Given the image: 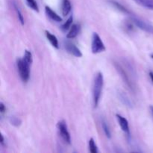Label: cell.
I'll use <instances>...</instances> for the list:
<instances>
[{"label":"cell","instance_id":"6da1fadb","mask_svg":"<svg viewBox=\"0 0 153 153\" xmlns=\"http://www.w3.org/2000/svg\"><path fill=\"white\" fill-rule=\"evenodd\" d=\"M123 62L125 65L122 64V63L118 62V61H114V66L117 72L120 76L122 80L123 81L125 85L127 86V88L131 92L135 93L136 89H137L135 83L136 71L131 63L127 61H124Z\"/></svg>","mask_w":153,"mask_h":153},{"label":"cell","instance_id":"7a4b0ae2","mask_svg":"<svg viewBox=\"0 0 153 153\" xmlns=\"http://www.w3.org/2000/svg\"><path fill=\"white\" fill-rule=\"evenodd\" d=\"M103 85H104L103 75L101 72H99L94 77V85H93V101L95 108H97L100 103L102 93Z\"/></svg>","mask_w":153,"mask_h":153},{"label":"cell","instance_id":"3957f363","mask_svg":"<svg viewBox=\"0 0 153 153\" xmlns=\"http://www.w3.org/2000/svg\"><path fill=\"white\" fill-rule=\"evenodd\" d=\"M30 65L23 58L16 61V67L19 72V77L23 82H27L30 78Z\"/></svg>","mask_w":153,"mask_h":153},{"label":"cell","instance_id":"277c9868","mask_svg":"<svg viewBox=\"0 0 153 153\" xmlns=\"http://www.w3.org/2000/svg\"><path fill=\"white\" fill-rule=\"evenodd\" d=\"M130 19H131V21L134 23V25L136 27L140 28L142 31L148 33V34L153 35V25L151 24L150 22L143 20V19H140L137 16H135L133 14L130 16Z\"/></svg>","mask_w":153,"mask_h":153},{"label":"cell","instance_id":"5b68a950","mask_svg":"<svg viewBox=\"0 0 153 153\" xmlns=\"http://www.w3.org/2000/svg\"><path fill=\"white\" fill-rule=\"evenodd\" d=\"M106 49L104 43L97 33H94L91 42V51L94 54L101 53Z\"/></svg>","mask_w":153,"mask_h":153},{"label":"cell","instance_id":"8992f818","mask_svg":"<svg viewBox=\"0 0 153 153\" xmlns=\"http://www.w3.org/2000/svg\"><path fill=\"white\" fill-rule=\"evenodd\" d=\"M57 127H58V130L60 136L63 139V140L65 143H67V144H70L71 143V137H70V134L68 131L66 123L63 120L60 121L57 124Z\"/></svg>","mask_w":153,"mask_h":153},{"label":"cell","instance_id":"52a82bcc","mask_svg":"<svg viewBox=\"0 0 153 153\" xmlns=\"http://www.w3.org/2000/svg\"><path fill=\"white\" fill-rule=\"evenodd\" d=\"M64 48L68 53L71 54L73 56L76 58H81L82 57V52L80 49L74 44L70 41L64 42Z\"/></svg>","mask_w":153,"mask_h":153},{"label":"cell","instance_id":"ba28073f","mask_svg":"<svg viewBox=\"0 0 153 153\" xmlns=\"http://www.w3.org/2000/svg\"><path fill=\"white\" fill-rule=\"evenodd\" d=\"M116 117L117 119L118 123H119L121 129L123 130L124 133L127 135V137L128 139L130 138V129H129V125H128V121L127 120L126 118H125L124 117L121 116V115L117 114Z\"/></svg>","mask_w":153,"mask_h":153},{"label":"cell","instance_id":"9c48e42d","mask_svg":"<svg viewBox=\"0 0 153 153\" xmlns=\"http://www.w3.org/2000/svg\"><path fill=\"white\" fill-rule=\"evenodd\" d=\"M117 95H118V97H119L120 100L121 101V102H122L124 105H126V107L129 108H133L132 102H131V100H130L129 97H128V96L125 94V93L123 92V91H119L117 94Z\"/></svg>","mask_w":153,"mask_h":153},{"label":"cell","instance_id":"30bf717a","mask_svg":"<svg viewBox=\"0 0 153 153\" xmlns=\"http://www.w3.org/2000/svg\"><path fill=\"white\" fill-rule=\"evenodd\" d=\"M45 11H46V15L50 18L51 19H52L53 21H55V22H62L63 19L57 13H55L50 7L49 6H46L45 7Z\"/></svg>","mask_w":153,"mask_h":153},{"label":"cell","instance_id":"8fae6325","mask_svg":"<svg viewBox=\"0 0 153 153\" xmlns=\"http://www.w3.org/2000/svg\"><path fill=\"white\" fill-rule=\"evenodd\" d=\"M110 2L115 8H117L118 10L122 12V13H125V14L128 15V16H131V15H132V12L130 10H128L126 7H125V6H124L123 4H121V3L118 2V1H111Z\"/></svg>","mask_w":153,"mask_h":153},{"label":"cell","instance_id":"7c38bea8","mask_svg":"<svg viewBox=\"0 0 153 153\" xmlns=\"http://www.w3.org/2000/svg\"><path fill=\"white\" fill-rule=\"evenodd\" d=\"M81 27L79 24H73L71 28H70V31L67 34V38L68 39H73L77 37L80 31Z\"/></svg>","mask_w":153,"mask_h":153},{"label":"cell","instance_id":"4fadbf2b","mask_svg":"<svg viewBox=\"0 0 153 153\" xmlns=\"http://www.w3.org/2000/svg\"><path fill=\"white\" fill-rule=\"evenodd\" d=\"M45 34H46V37L47 38V40L52 44V46H54L55 49H59V43H58V40L56 37V36L52 34V33L49 32L47 30L45 31Z\"/></svg>","mask_w":153,"mask_h":153},{"label":"cell","instance_id":"5bb4252c","mask_svg":"<svg viewBox=\"0 0 153 153\" xmlns=\"http://www.w3.org/2000/svg\"><path fill=\"white\" fill-rule=\"evenodd\" d=\"M71 9L72 5L70 0H63L62 4H61V10H62L63 16H67L71 11Z\"/></svg>","mask_w":153,"mask_h":153},{"label":"cell","instance_id":"9a60e30c","mask_svg":"<svg viewBox=\"0 0 153 153\" xmlns=\"http://www.w3.org/2000/svg\"><path fill=\"white\" fill-rule=\"evenodd\" d=\"M133 1L145 8L153 10V0H133Z\"/></svg>","mask_w":153,"mask_h":153},{"label":"cell","instance_id":"2e32d148","mask_svg":"<svg viewBox=\"0 0 153 153\" xmlns=\"http://www.w3.org/2000/svg\"><path fill=\"white\" fill-rule=\"evenodd\" d=\"M102 127L103 131H104L106 137L108 139L111 138V132L110 128H109L108 125V123H106V121L105 120H102Z\"/></svg>","mask_w":153,"mask_h":153},{"label":"cell","instance_id":"e0dca14e","mask_svg":"<svg viewBox=\"0 0 153 153\" xmlns=\"http://www.w3.org/2000/svg\"><path fill=\"white\" fill-rule=\"evenodd\" d=\"M73 21V16H70V17L67 19V20L66 21V22H64L62 25H61V30H62L63 31H67L68 29H70V28H71Z\"/></svg>","mask_w":153,"mask_h":153},{"label":"cell","instance_id":"ac0fdd59","mask_svg":"<svg viewBox=\"0 0 153 153\" xmlns=\"http://www.w3.org/2000/svg\"><path fill=\"white\" fill-rule=\"evenodd\" d=\"M13 7H14L15 11H16V15H17L18 19H19V22H20L21 25H23L24 23H25V19H24V16H23V15H22V12L20 11V10H19V7H18V6L16 5V3H14V4H13Z\"/></svg>","mask_w":153,"mask_h":153},{"label":"cell","instance_id":"d6986e66","mask_svg":"<svg viewBox=\"0 0 153 153\" xmlns=\"http://www.w3.org/2000/svg\"><path fill=\"white\" fill-rule=\"evenodd\" d=\"M88 146H89V151L91 153H97L98 152V149L95 143V140L93 137H91L88 142Z\"/></svg>","mask_w":153,"mask_h":153},{"label":"cell","instance_id":"ffe728a7","mask_svg":"<svg viewBox=\"0 0 153 153\" xmlns=\"http://www.w3.org/2000/svg\"><path fill=\"white\" fill-rule=\"evenodd\" d=\"M27 4L29 7H31L32 10H34V11L39 12V7L38 4H37V1L35 0H25Z\"/></svg>","mask_w":153,"mask_h":153},{"label":"cell","instance_id":"44dd1931","mask_svg":"<svg viewBox=\"0 0 153 153\" xmlns=\"http://www.w3.org/2000/svg\"><path fill=\"white\" fill-rule=\"evenodd\" d=\"M23 58L29 64H31L33 62V57H32V54L30 51L28 50H25V54H24Z\"/></svg>","mask_w":153,"mask_h":153},{"label":"cell","instance_id":"7402d4cb","mask_svg":"<svg viewBox=\"0 0 153 153\" xmlns=\"http://www.w3.org/2000/svg\"><path fill=\"white\" fill-rule=\"evenodd\" d=\"M10 123L11 125L14 126H16V127H18L21 125V123H22V121H21V120L19 119V118L13 116L10 118Z\"/></svg>","mask_w":153,"mask_h":153},{"label":"cell","instance_id":"603a6c76","mask_svg":"<svg viewBox=\"0 0 153 153\" xmlns=\"http://www.w3.org/2000/svg\"><path fill=\"white\" fill-rule=\"evenodd\" d=\"M0 111H1V114H2L6 111V108L2 102L0 103Z\"/></svg>","mask_w":153,"mask_h":153},{"label":"cell","instance_id":"cb8c5ba5","mask_svg":"<svg viewBox=\"0 0 153 153\" xmlns=\"http://www.w3.org/2000/svg\"><path fill=\"white\" fill-rule=\"evenodd\" d=\"M149 77H150L151 80H152V82L153 83V71L149 72Z\"/></svg>","mask_w":153,"mask_h":153},{"label":"cell","instance_id":"d4e9b609","mask_svg":"<svg viewBox=\"0 0 153 153\" xmlns=\"http://www.w3.org/2000/svg\"><path fill=\"white\" fill-rule=\"evenodd\" d=\"M1 146H4V137H3V135H1Z\"/></svg>","mask_w":153,"mask_h":153},{"label":"cell","instance_id":"484cf974","mask_svg":"<svg viewBox=\"0 0 153 153\" xmlns=\"http://www.w3.org/2000/svg\"><path fill=\"white\" fill-rule=\"evenodd\" d=\"M149 109H150V113L151 114H152V118H153V105H151L150 107H149Z\"/></svg>","mask_w":153,"mask_h":153},{"label":"cell","instance_id":"4316f807","mask_svg":"<svg viewBox=\"0 0 153 153\" xmlns=\"http://www.w3.org/2000/svg\"><path fill=\"white\" fill-rule=\"evenodd\" d=\"M151 58H152V59H153V54H152V55H151Z\"/></svg>","mask_w":153,"mask_h":153}]
</instances>
